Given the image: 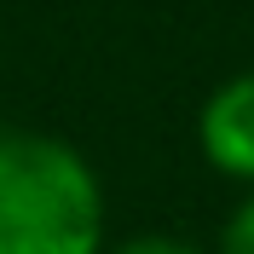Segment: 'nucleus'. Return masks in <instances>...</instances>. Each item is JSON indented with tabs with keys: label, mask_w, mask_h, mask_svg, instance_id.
I'll return each mask as SVG.
<instances>
[{
	"label": "nucleus",
	"mask_w": 254,
	"mask_h": 254,
	"mask_svg": "<svg viewBox=\"0 0 254 254\" xmlns=\"http://www.w3.org/2000/svg\"><path fill=\"white\" fill-rule=\"evenodd\" d=\"M116 254H202V249H190V243H179V237H133Z\"/></svg>",
	"instance_id": "nucleus-4"
},
{
	"label": "nucleus",
	"mask_w": 254,
	"mask_h": 254,
	"mask_svg": "<svg viewBox=\"0 0 254 254\" xmlns=\"http://www.w3.org/2000/svg\"><path fill=\"white\" fill-rule=\"evenodd\" d=\"M104 190L75 144L0 133V254H98Z\"/></svg>",
	"instance_id": "nucleus-1"
},
{
	"label": "nucleus",
	"mask_w": 254,
	"mask_h": 254,
	"mask_svg": "<svg viewBox=\"0 0 254 254\" xmlns=\"http://www.w3.org/2000/svg\"><path fill=\"white\" fill-rule=\"evenodd\" d=\"M220 254H254V190L231 208V220L220 231Z\"/></svg>",
	"instance_id": "nucleus-3"
},
{
	"label": "nucleus",
	"mask_w": 254,
	"mask_h": 254,
	"mask_svg": "<svg viewBox=\"0 0 254 254\" xmlns=\"http://www.w3.org/2000/svg\"><path fill=\"white\" fill-rule=\"evenodd\" d=\"M196 139H202V156L220 168L225 179H243L254 185V69L220 81L202 104V122H196Z\"/></svg>",
	"instance_id": "nucleus-2"
}]
</instances>
